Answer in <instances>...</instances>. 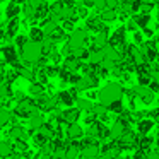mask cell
<instances>
[{
  "mask_svg": "<svg viewBox=\"0 0 159 159\" xmlns=\"http://www.w3.org/2000/svg\"><path fill=\"white\" fill-rule=\"evenodd\" d=\"M29 93H31V96H39V94L45 93V84L41 82H33L31 86H29Z\"/></svg>",
  "mask_w": 159,
  "mask_h": 159,
  "instance_id": "4dcf8cb0",
  "label": "cell"
},
{
  "mask_svg": "<svg viewBox=\"0 0 159 159\" xmlns=\"http://www.w3.org/2000/svg\"><path fill=\"white\" fill-rule=\"evenodd\" d=\"M48 38L52 39L53 43L63 41V39H65V31H63L62 28H58V26H57V28H55V29H53V31H52V34H50Z\"/></svg>",
  "mask_w": 159,
  "mask_h": 159,
  "instance_id": "f1b7e54d",
  "label": "cell"
},
{
  "mask_svg": "<svg viewBox=\"0 0 159 159\" xmlns=\"http://www.w3.org/2000/svg\"><path fill=\"white\" fill-rule=\"evenodd\" d=\"M134 41H135V45H140V43L144 41V34H142L140 31H137V29L134 31Z\"/></svg>",
  "mask_w": 159,
  "mask_h": 159,
  "instance_id": "ee69618b",
  "label": "cell"
},
{
  "mask_svg": "<svg viewBox=\"0 0 159 159\" xmlns=\"http://www.w3.org/2000/svg\"><path fill=\"white\" fill-rule=\"evenodd\" d=\"M7 156H14V145L9 140L0 142V157H7Z\"/></svg>",
  "mask_w": 159,
  "mask_h": 159,
  "instance_id": "603a6c76",
  "label": "cell"
},
{
  "mask_svg": "<svg viewBox=\"0 0 159 159\" xmlns=\"http://www.w3.org/2000/svg\"><path fill=\"white\" fill-rule=\"evenodd\" d=\"M45 72H46V75H48V77H55L57 74H58V65H53V67L46 65L45 67Z\"/></svg>",
  "mask_w": 159,
  "mask_h": 159,
  "instance_id": "ab89813d",
  "label": "cell"
},
{
  "mask_svg": "<svg viewBox=\"0 0 159 159\" xmlns=\"http://www.w3.org/2000/svg\"><path fill=\"white\" fill-rule=\"evenodd\" d=\"M9 135H11V139H14V140H16V139H24V140H28V137L31 134H29V132H26L21 125H14V127L9 130Z\"/></svg>",
  "mask_w": 159,
  "mask_h": 159,
  "instance_id": "9a60e30c",
  "label": "cell"
},
{
  "mask_svg": "<svg viewBox=\"0 0 159 159\" xmlns=\"http://www.w3.org/2000/svg\"><path fill=\"white\" fill-rule=\"evenodd\" d=\"M28 120H29V127H31L33 130H38V128L45 123V118H43V115L39 113L38 108H36V110H33L31 113L28 115Z\"/></svg>",
  "mask_w": 159,
  "mask_h": 159,
  "instance_id": "30bf717a",
  "label": "cell"
},
{
  "mask_svg": "<svg viewBox=\"0 0 159 159\" xmlns=\"http://www.w3.org/2000/svg\"><path fill=\"white\" fill-rule=\"evenodd\" d=\"M106 110L110 111V113H115V115H120L121 111L125 110V106H123V103H121V99H115V101H111L110 104L106 106Z\"/></svg>",
  "mask_w": 159,
  "mask_h": 159,
  "instance_id": "484cf974",
  "label": "cell"
},
{
  "mask_svg": "<svg viewBox=\"0 0 159 159\" xmlns=\"http://www.w3.org/2000/svg\"><path fill=\"white\" fill-rule=\"evenodd\" d=\"M12 2H17V4H19V2H24V0H12Z\"/></svg>",
  "mask_w": 159,
  "mask_h": 159,
  "instance_id": "6f0895ef",
  "label": "cell"
},
{
  "mask_svg": "<svg viewBox=\"0 0 159 159\" xmlns=\"http://www.w3.org/2000/svg\"><path fill=\"white\" fill-rule=\"evenodd\" d=\"M87 29L89 31H94V33H98L101 28H103V21H101V17L99 16H94V17H91V19H87Z\"/></svg>",
  "mask_w": 159,
  "mask_h": 159,
  "instance_id": "44dd1931",
  "label": "cell"
},
{
  "mask_svg": "<svg viewBox=\"0 0 159 159\" xmlns=\"http://www.w3.org/2000/svg\"><path fill=\"white\" fill-rule=\"evenodd\" d=\"M156 104H157V106H159V99H157V101H156Z\"/></svg>",
  "mask_w": 159,
  "mask_h": 159,
  "instance_id": "94428289",
  "label": "cell"
},
{
  "mask_svg": "<svg viewBox=\"0 0 159 159\" xmlns=\"http://www.w3.org/2000/svg\"><path fill=\"white\" fill-rule=\"evenodd\" d=\"M142 29H144V33H142L144 36H147V38H152V36H154V29H151L149 26H145V28H142Z\"/></svg>",
  "mask_w": 159,
  "mask_h": 159,
  "instance_id": "c3c4849f",
  "label": "cell"
},
{
  "mask_svg": "<svg viewBox=\"0 0 159 159\" xmlns=\"http://www.w3.org/2000/svg\"><path fill=\"white\" fill-rule=\"evenodd\" d=\"M11 120H12V111L7 110V108H0V127L7 125Z\"/></svg>",
  "mask_w": 159,
  "mask_h": 159,
  "instance_id": "f546056e",
  "label": "cell"
},
{
  "mask_svg": "<svg viewBox=\"0 0 159 159\" xmlns=\"http://www.w3.org/2000/svg\"><path fill=\"white\" fill-rule=\"evenodd\" d=\"M33 140H34V144H36V145H39V147H41V145H43V144H46V142H48L50 139L46 137L45 134H41V132L38 130L36 134H33Z\"/></svg>",
  "mask_w": 159,
  "mask_h": 159,
  "instance_id": "e575fe53",
  "label": "cell"
},
{
  "mask_svg": "<svg viewBox=\"0 0 159 159\" xmlns=\"http://www.w3.org/2000/svg\"><path fill=\"white\" fill-rule=\"evenodd\" d=\"M2 36H4V33H2V29H0V38H2Z\"/></svg>",
  "mask_w": 159,
  "mask_h": 159,
  "instance_id": "680465c9",
  "label": "cell"
},
{
  "mask_svg": "<svg viewBox=\"0 0 159 159\" xmlns=\"http://www.w3.org/2000/svg\"><path fill=\"white\" fill-rule=\"evenodd\" d=\"M147 87H149V89H151L154 94L159 93V82H157V80H152V79H151V82L147 84Z\"/></svg>",
  "mask_w": 159,
  "mask_h": 159,
  "instance_id": "bcb514c9",
  "label": "cell"
},
{
  "mask_svg": "<svg viewBox=\"0 0 159 159\" xmlns=\"http://www.w3.org/2000/svg\"><path fill=\"white\" fill-rule=\"evenodd\" d=\"M39 45H41V53H43V55H48V53L53 50V45H55V43H53L48 36H45V38H43V41L39 43Z\"/></svg>",
  "mask_w": 159,
  "mask_h": 159,
  "instance_id": "1f68e13d",
  "label": "cell"
},
{
  "mask_svg": "<svg viewBox=\"0 0 159 159\" xmlns=\"http://www.w3.org/2000/svg\"><path fill=\"white\" fill-rule=\"evenodd\" d=\"M43 38H45V33H43L41 28H31V31H29V39H31V41L41 43Z\"/></svg>",
  "mask_w": 159,
  "mask_h": 159,
  "instance_id": "83f0119b",
  "label": "cell"
},
{
  "mask_svg": "<svg viewBox=\"0 0 159 159\" xmlns=\"http://www.w3.org/2000/svg\"><path fill=\"white\" fill-rule=\"evenodd\" d=\"M140 99H142V103H145V104L154 103V93H152V91H149V93L145 94V96H142Z\"/></svg>",
  "mask_w": 159,
  "mask_h": 159,
  "instance_id": "7bdbcfd3",
  "label": "cell"
},
{
  "mask_svg": "<svg viewBox=\"0 0 159 159\" xmlns=\"http://www.w3.org/2000/svg\"><path fill=\"white\" fill-rule=\"evenodd\" d=\"M98 84H99V77L98 75H87V74H84V75H80V79L77 80L75 87H77V91H87V89L96 87Z\"/></svg>",
  "mask_w": 159,
  "mask_h": 159,
  "instance_id": "277c9868",
  "label": "cell"
},
{
  "mask_svg": "<svg viewBox=\"0 0 159 159\" xmlns=\"http://www.w3.org/2000/svg\"><path fill=\"white\" fill-rule=\"evenodd\" d=\"M156 147H159V134H157V139H156Z\"/></svg>",
  "mask_w": 159,
  "mask_h": 159,
  "instance_id": "9f6ffc18",
  "label": "cell"
},
{
  "mask_svg": "<svg viewBox=\"0 0 159 159\" xmlns=\"http://www.w3.org/2000/svg\"><path fill=\"white\" fill-rule=\"evenodd\" d=\"M79 156H82V157H86V159H93V157H98L99 156V144H91V145H86V147H82L80 149V154Z\"/></svg>",
  "mask_w": 159,
  "mask_h": 159,
  "instance_id": "5bb4252c",
  "label": "cell"
},
{
  "mask_svg": "<svg viewBox=\"0 0 159 159\" xmlns=\"http://www.w3.org/2000/svg\"><path fill=\"white\" fill-rule=\"evenodd\" d=\"M21 55H22V60H24L26 63H36L39 60V57L43 55L41 53V45L36 41H31V39H28V41L24 43V45L21 46Z\"/></svg>",
  "mask_w": 159,
  "mask_h": 159,
  "instance_id": "7a4b0ae2",
  "label": "cell"
},
{
  "mask_svg": "<svg viewBox=\"0 0 159 159\" xmlns=\"http://www.w3.org/2000/svg\"><path fill=\"white\" fill-rule=\"evenodd\" d=\"M24 2H26V4H29V5H33V7H38L41 0H24Z\"/></svg>",
  "mask_w": 159,
  "mask_h": 159,
  "instance_id": "db71d44e",
  "label": "cell"
},
{
  "mask_svg": "<svg viewBox=\"0 0 159 159\" xmlns=\"http://www.w3.org/2000/svg\"><path fill=\"white\" fill-rule=\"evenodd\" d=\"M14 147H16V151H21V152H24V151H28V142H26L24 139H16V144H14Z\"/></svg>",
  "mask_w": 159,
  "mask_h": 159,
  "instance_id": "74e56055",
  "label": "cell"
},
{
  "mask_svg": "<svg viewBox=\"0 0 159 159\" xmlns=\"http://www.w3.org/2000/svg\"><path fill=\"white\" fill-rule=\"evenodd\" d=\"M96 98H98L96 91H89V89H87V99H96Z\"/></svg>",
  "mask_w": 159,
  "mask_h": 159,
  "instance_id": "f5cc1de1",
  "label": "cell"
},
{
  "mask_svg": "<svg viewBox=\"0 0 159 159\" xmlns=\"http://www.w3.org/2000/svg\"><path fill=\"white\" fill-rule=\"evenodd\" d=\"M58 16H60V21H63V19H70L72 16H75V5H63V7L60 9Z\"/></svg>",
  "mask_w": 159,
  "mask_h": 159,
  "instance_id": "d4e9b609",
  "label": "cell"
},
{
  "mask_svg": "<svg viewBox=\"0 0 159 159\" xmlns=\"http://www.w3.org/2000/svg\"><path fill=\"white\" fill-rule=\"evenodd\" d=\"M36 98H38V99H36L34 103H36V108H38L39 111H52L53 108H57V104H58V98L57 96H45V93H43Z\"/></svg>",
  "mask_w": 159,
  "mask_h": 159,
  "instance_id": "3957f363",
  "label": "cell"
},
{
  "mask_svg": "<svg viewBox=\"0 0 159 159\" xmlns=\"http://www.w3.org/2000/svg\"><path fill=\"white\" fill-rule=\"evenodd\" d=\"M101 21L103 22H111V21H115V19L118 17L116 16V9H106L104 7L103 11H101Z\"/></svg>",
  "mask_w": 159,
  "mask_h": 159,
  "instance_id": "7402d4cb",
  "label": "cell"
},
{
  "mask_svg": "<svg viewBox=\"0 0 159 159\" xmlns=\"http://www.w3.org/2000/svg\"><path fill=\"white\" fill-rule=\"evenodd\" d=\"M2 82H4V79H2V75H0V84H2Z\"/></svg>",
  "mask_w": 159,
  "mask_h": 159,
  "instance_id": "91938a15",
  "label": "cell"
},
{
  "mask_svg": "<svg viewBox=\"0 0 159 159\" xmlns=\"http://www.w3.org/2000/svg\"><path fill=\"white\" fill-rule=\"evenodd\" d=\"M17 29H19V17H12L7 24V39H12L16 34H17Z\"/></svg>",
  "mask_w": 159,
  "mask_h": 159,
  "instance_id": "d6986e66",
  "label": "cell"
},
{
  "mask_svg": "<svg viewBox=\"0 0 159 159\" xmlns=\"http://www.w3.org/2000/svg\"><path fill=\"white\" fill-rule=\"evenodd\" d=\"M22 12H24L26 19H36V7H33V5L26 4L24 9H22Z\"/></svg>",
  "mask_w": 159,
  "mask_h": 159,
  "instance_id": "d590c367",
  "label": "cell"
},
{
  "mask_svg": "<svg viewBox=\"0 0 159 159\" xmlns=\"http://www.w3.org/2000/svg\"><path fill=\"white\" fill-rule=\"evenodd\" d=\"M86 43H87V34L84 29H72L70 31V38H69L70 48H74V46H86Z\"/></svg>",
  "mask_w": 159,
  "mask_h": 159,
  "instance_id": "5b68a950",
  "label": "cell"
},
{
  "mask_svg": "<svg viewBox=\"0 0 159 159\" xmlns=\"http://www.w3.org/2000/svg\"><path fill=\"white\" fill-rule=\"evenodd\" d=\"M101 52H103L104 58L111 60V62H118V60L121 58V57H120V53H118V50L115 48V46H111L110 43H106L104 46H101Z\"/></svg>",
  "mask_w": 159,
  "mask_h": 159,
  "instance_id": "4fadbf2b",
  "label": "cell"
},
{
  "mask_svg": "<svg viewBox=\"0 0 159 159\" xmlns=\"http://www.w3.org/2000/svg\"><path fill=\"white\" fill-rule=\"evenodd\" d=\"M2 53H4V60L7 63H11L14 69L21 65V62H19V58H17V48H16V46H12V45L4 46V48H2Z\"/></svg>",
  "mask_w": 159,
  "mask_h": 159,
  "instance_id": "8992f818",
  "label": "cell"
},
{
  "mask_svg": "<svg viewBox=\"0 0 159 159\" xmlns=\"http://www.w3.org/2000/svg\"><path fill=\"white\" fill-rule=\"evenodd\" d=\"M152 145H154V139L149 137V134L145 135H137V147L139 149H144V151H147V149H151Z\"/></svg>",
  "mask_w": 159,
  "mask_h": 159,
  "instance_id": "2e32d148",
  "label": "cell"
},
{
  "mask_svg": "<svg viewBox=\"0 0 159 159\" xmlns=\"http://www.w3.org/2000/svg\"><path fill=\"white\" fill-rule=\"evenodd\" d=\"M91 2H93V5H96L98 9L103 11V9H104V2H106V0H91Z\"/></svg>",
  "mask_w": 159,
  "mask_h": 159,
  "instance_id": "f907efd6",
  "label": "cell"
},
{
  "mask_svg": "<svg viewBox=\"0 0 159 159\" xmlns=\"http://www.w3.org/2000/svg\"><path fill=\"white\" fill-rule=\"evenodd\" d=\"M74 24H75V22L72 21V19H63V26H62V29L63 31H72L74 29Z\"/></svg>",
  "mask_w": 159,
  "mask_h": 159,
  "instance_id": "b9f144b4",
  "label": "cell"
},
{
  "mask_svg": "<svg viewBox=\"0 0 159 159\" xmlns=\"http://www.w3.org/2000/svg\"><path fill=\"white\" fill-rule=\"evenodd\" d=\"M19 12H21V7H19V4H17V2H11V4L7 5L5 16H7V19H12V17H17Z\"/></svg>",
  "mask_w": 159,
  "mask_h": 159,
  "instance_id": "4316f807",
  "label": "cell"
},
{
  "mask_svg": "<svg viewBox=\"0 0 159 159\" xmlns=\"http://www.w3.org/2000/svg\"><path fill=\"white\" fill-rule=\"evenodd\" d=\"M74 103L77 104V108H79L80 111H82V110L89 111V110H91V106H93L91 99H84V98H75V101H74Z\"/></svg>",
  "mask_w": 159,
  "mask_h": 159,
  "instance_id": "d6a6232c",
  "label": "cell"
},
{
  "mask_svg": "<svg viewBox=\"0 0 159 159\" xmlns=\"http://www.w3.org/2000/svg\"><path fill=\"white\" fill-rule=\"evenodd\" d=\"M14 38H16V46H19V48L28 41V36H17V34H16Z\"/></svg>",
  "mask_w": 159,
  "mask_h": 159,
  "instance_id": "7dc6e473",
  "label": "cell"
},
{
  "mask_svg": "<svg viewBox=\"0 0 159 159\" xmlns=\"http://www.w3.org/2000/svg\"><path fill=\"white\" fill-rule=\"evenodd\" d=\"M63 67H65L67 70H70V72H77L80 67V60L75 58L74 55H69L65 60H63Z\"/></svg>",
  "mask_w": 159,
  "mask_h": 159,
  "instance_id": "e0dca14e",
  "label": "cell"
},
{
  "mask_svg": "<svg viewBox=\"0 0 159 159\" xmlns=\"http://www.w3.org/2000/svg\"><path fill=\"white\" fill-rule=\"evenodd\" d=\"M75 14L79 16V17H87L89 12H87V7L82 4V5H79V7H75Z\"/></svg>",
  "mask_w": 159,
  "mask_h": 159,
  "instance_id": "60d3db41",
  "label": "cell"
},
{
  "mask_svg": "<svg viewBox=\"0 0 159 159\" xmlns=\"http://www.w3.org/2000/svg\"><path fill=\"white\" fill-rule=\"evenodd\" d=\"M127 128H128L127 125H125L120 118H116L115 123L111 125V128H110V139H111V140H118V139L121 137V134H123Z\"/></svg>",
  "mask_w": 159,
  "mask_h": 159,
  "instance_id": "9c48e42d",
  "label": "cell"
},
{
  "mask_svg": "<svg viewBox=\"0 0 159 159\" xmlns=\"http://www.w3.org/2000/svg\"><path fill=\"white\" fill-rule=\"evenodd\" d=\"M137 149H139V147H137ZM134 157H135V159L145 157V151H144V149H139V151H135V152H134Z\"/></svg>",
  "mask_w": 159,
  "mask_h": 159,
  "instance_id": "816d5d0a",
  "label": "cell"
},
{
  "mask_svg": "<svg viewBox=\"0 0 159 159\" xmlns=\"http://www.w3.org/2000/svg\"><path fill=\"white\" fill-rule=\"evenodd\" d=\"M132 19L137 22V26L140 29L145 28V26H149V22H151V16H149V14H142V12H140V14H137V12H135V16Z\"/></svg>",
  "mask_w": 159,
  "mask_h": 159,
  "instance_id": "cb8c5ba5",
  "label": "cell"
},
{
  "mask_svg": "<svg viewBox=\"0 0 159 159\" xmlns=\"http://www.w3.org/2000/svg\"><path fill=\"white\" fill-rule=\"evenodd\" d=\"M152 9H154V4H151V2H140V5H139V12H142V14H151Z\"/></svg>",
  "mask_w": 159,
  "mask_h": 159,
  "instance_id": "8d00e7d4",
  "label": "cell"
},
{
  "mask_svg": "<svg viewBox=\"0 0 159 159\" xmlns=\"http://www.w3.org/2000/svg\"><path fill=\"white\" fill-rule=\"evenodd\" d=\"M120 5V0H106L104 2V7L106 9H116Z\"/></svg>",
  "mask_w": 159,
  "mask_h": 159,
  "instance_id": "f6af8a7d",
  "label": "cell"
},
{
  "mask_svg": "<svg viewBox=\"0 0 159 159\" xmlns=\"http://www.w3.org/2000/svg\"><path fill=\"white\" fill-rule=\"evenodd\" d=\"M80 116V110L79 108H72L67 106L65 111H60V120L67 121V123H72V121H77Z\"/></svg>",
  "mask_w": 159,
  "mask_h": 159,
  "instance_id": "ba28073f",
  "label": "cell"
},
{
  "mask_svg": "<svg viewBox=\"0 0 159 159\" xmlns=\"http://www.w3.org/2000/svg\"><path fill=\"white\" fill-rule=\"evenodd\" d=\"M121 96H123V87H121V84L110 82L98 93V101H99L101 104H104V106H108L111 101L121 99Z\"/></svg>",
  "mask_w": 159,
  "mask_h": 159,
  "instance_id": "6da1fadb",
  "label": "cell"
},
{
  "mask_svg": "<svg viewBox=\"0 0 159 159\" xmlns=\"http://www.w3.org/2000/svg\"><path fill=\"white\" fill-rule=\"evenodd\" d=\"M125 31H127L125 28H118L111 36H108V43H110L111 46H115L116 50L120 48V46H123L125 43H127V38H125Z\"/></svg>",
  "mask_w": 159,
  "mask_h": 159,
  "instance_id": "52a82bcc",
  "label": "cell"
},
{
  "mask_svg": "<svg viewBox=\"0 0 159 159\" xmlns=\"http://www.w3.org/2000/svg\"><path fill=\"white\" fill-rule=\"evenodd\" d=\"M137 79H139V84L147 86V84L151 82V74L145 72V70H137Z\"/></svg>",
  "mask_w": 159,
  "mask_h": 159,
  "instance_id": "836d02e7",
  "label": "cell"
},
{
  "mask_svg": "<svg viewBox=\"0 0 159 159\" xmlns=\"http://www.w3.org/2000/svg\"><path fill=\"white\" fill-rule=\"evenodd\" d=\"M57 98H58V101L62 104H65V106H72L74 101H75V98L72 96V93H70V91H60Z\"/></svg>",
  "mask_w": 159,
  "mask_h": 159,
  "instance_id": "ffe728a7",
  "label": "cell"
},
{
  "mask_svg": "<svg viewBox=\"0 0 159 159\" xmlns=\"http://www.w3.org/2000/svg\"><path fill=\"white\" fill-rule=\"evenodd\" d=\"M48 57H50V58H52V60H53V62H55V63H57V65H58V63H60V62H62V53H60V52H58V50H55V48H53V50H52V52H50V53H48Z\"/></svg>",
  "mask_w": 159,
  "mask_h": 159,
  "instance_id": "f35d334b",
  "label": "cell"
},
{
  "mask_svg": "<svg viewBox=\"0 0 159 159\" xmlns=\"http://www.w3.org/2000/svg\"><path fill=\"white\" fill-rule=\"evenodd\" d=\"M48 14H50V4L46 0H41L39 5L36 7V19H43V21H45Z\"/></svg>",
  "mask_w": 159,
  "mask_h": 159,
  "instance_id": "ac0fdd59",
  "label": "cell"
},
{
  "mask_svg": "<svg viewBox=\"0 0 159 159\" xmlns=\"http://www.w3.org/2000/svg\"><path fill=\"white\" fill-rule=\"evenodd\" d=\"M4 72H5V63L0 62V75H4Z\"/></svg>",
  "mask_w": 159,
  "mask_h": 159,
  "instance_id": "11a10c76",
  "label": "cell"
},
{
  "mask_svg": "<svg viewBox=\"0 0 159 159\" xmlns=\"http://www.w3.org/2000/svg\"><path fill=\"white\" fill-rule=\"evenodd\" d=\"M127 29H128V31H135V29H139L137 22H135L134 19H130V21H128V24H127Z\"/></svg>",
  "mask_w": 159,
  "mask_h": 159,
  "instance_id": "681fc988",
  "label": "cell"
},
{
  "mask_svg": "<svg viewBox=\"0 0 159 159\" xmlns=\"http://www.w3.org/2000/svg\"><path fill=\"white\" fill-rule=\"evenodd\" d=\"M67 137L70 139V140H77V139H80L84 135V130H82V127L80 125H77L75 121H72V123H69L67 125Z\"/></svg>",
  "mask_w": 159,
  "mask_h": 159,
  "instance_id": "8fae6325",
  "label": "cell"
},
{
  "mask_svg": "<svg viewBox=\"0 0 159 159\" xmlns=\"http://www.w3.org/2000/svg\"><path fill=\"white\" fill-rule=\"evenodd\" d=\"M154 128V120H151V118H140V120H137V130H139V135H145L149 134V132Z\"/></svg>",
  "mask_w": 159,
  "mask_h": 159,
  "instance_id": "7c38bea8",
  "label": "cell"
}]
</instances>
